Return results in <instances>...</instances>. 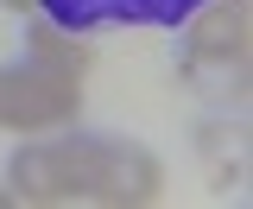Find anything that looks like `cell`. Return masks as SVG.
I'll return each instance as SVG.
<instances>
[{
  "mask_svg": "<svg viewBox=\"0 0 253 209\" xmlns=\"http://www.w3.org/2000/svg\"><path fill=\"white\" fill-rule=\"evenodd\" d=\"M83 114V70L51 57H19L0 70V127L6 133H63Z\"/></svg>",
  "mask_w": 253,
  "mask_h": 209,
  "instance_id": "cell-2",
  "label": "cell"
},
{
  "mask_svg": "<svg viewBox=\"0 0 253 209\" xmlns=\"http://www.w3.org/2000/svg\"><path fill=\"white\" fill-rule=\"evenodd\" d=\"M32 57H51V63H70V70H89V45H63V32L51 26H32Z\"/></svg>",
  "mask_w": 253,
  "mask_h": 209,
  "instance_id": "cell-4",
  "label": "cell"
},
{
  "mask_svg": "<svg viewBox=\"0 0 253 209\" xmlns=\"http://www.w3.org/2000/svg\"><path fill=\"white\" fill-rule=\"evenodd\" d=\"M6 190L13 203H108V209H146L165 197V165L139 140L121 133H70V140H38L6 158Z\"/></svg>",
  "mask_w": 253,
  "mask_h": 209,
  "instance_id": "cell-1",
  "label": "cell"
},
{
  "mask_svg": "<svg viewBox=\"0 0 253 209\" xmlns=\"http://www.w3.org/2000/svg\"><path fill=\"white\" fill-rule=\"evenodd\" d=\"M184 63L190 70H221V76L234 70V76H247V0H215L190 26Z\"/></svg>",
  "mask_w": 253,
  "mask_h": 209,
  "instance_id": "cell-3",
  "label": "cell"
},
{
  "mask_svg": "<svg viewBox=\"0 0 253 209\" xmlns=\"http://www.w3.org/2000/svg\"><path fill=\"white\" fill-rule=\"evenodd\" d=\"M0 6H26V0H0Z\"/></svg>",
  "mask_w": 253,
  "mask_h": 209,
  "instance_id": "cell-6",
  "label": "cell"
},
{
  "mask_svg": "<svg viewBox=\"0 0 253 209\" xmlns=\"http://www.w3.org/2000/svg\"><path fill=\"white\" fill-rule=\"evenodd\" d=\"M0 209H13V190H6V184H0Z\"/></svg>",
  "mask_w": 253,
  "mask_h": 209,
  "instance_id": "cell-5",
  "label": "cell"
}]
</instances>
